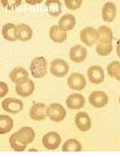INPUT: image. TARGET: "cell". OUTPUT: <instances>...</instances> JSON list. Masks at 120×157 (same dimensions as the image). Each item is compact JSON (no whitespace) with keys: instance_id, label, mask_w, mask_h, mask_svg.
Segmentation results:
<instances>
[{"instance_id":"6da1fadb","label":"cell","mask_w":120,"mask_h":157,"mask_svg":"<svg viewBox=\"0 0 120 157\" xmlns=\"http://www.w3.org/2000/svg\"><path fill=\"white\" fill-rule=\"evenodd\" d=\"M35 133L31 127H22L17 132L13 134L9 139L11 147L17 152L25 150L27 145L34 140Z\"/></svg>"},{"instance_id":"7a4b0ae2","label":"cell","mask_w":120,"mask_h":157,"mask_svg":"<svg viewBox=\"0 0 120 157\" xmlns=\"http://www.w3.org/2000/svg\"><path fill=\"white\" fill-rule=\"evenodd\" d=\"M48 62L43 56L37 57L32 61L30 65V71L33 76L35 78H41L45 76L48 69Z\"/></svg>"},{"instance_id":"3957f363","label":"cell","mask_w":120,"mask_h":157,"mask_svg":"<svg viewBox=\"0 0 120 157\" xmlns=\"http://www.w3.org/2000/svg\"><path fill=\"white\" fill-rule=\"evenodd\" d=\"M47 115L52 121L60 122L65 119L66 110L61 104L54 103L50 104V106L47 109Z\"/></svg>"},{"instance_id":"277c9868","label":"cell","mask_w":120,"mask_h":157,"mask_svg":"<svg viewBox=\"0 0 120 157\" xmlns=\"http://www.w3.org/2000/svg\"><path fill=\"white\" fill-rule=\"evenodd\" d=\"M80 39L86 45L92 46L99 39L98 30L92 27H87L80 32Z\"/></svg>"},{"instance_id":"5b68a950","label":"cell","mask_w":120,"mask_h":157,"mask_svg":"<svg viewBox=\"0 0 120 157\" xmlns=\"http://www.w3.org/2000/svg\"><path fill=\"white\" fill-rule=\"evenodd\" d=\"M69 67L65 60L55 59L51 63L50 72L56 77L62 78L65 76L69 71Z\"/></svg>"},{"instance_id":"8992f818","label":"cell","mask_w":120,"mask_h":157,"mask_svg":"<svg viewBox=\"0 0 120 157\" xmlns=\"http://www.w3.org/2000/svg\"><path fill=\"white\" fill-rule=\"evenodd\" d=\"M3 109L8 113L15 114L21 111L23 103L21 100L16 98H6L2 103Z\"/></svg>"},{"instance_id":"52a82bcc","label":"cell","mask_w":120,"mask_h":157,"mask_svg":"<svg viewBox=\"0 0 120 157\" xmlns=\"http://www.w3.org/2000/svg\"><path fill=\"white\" fill-rule=\"evenodd\" d=\"M43 146L49 150H56L59 147L61 143L60 135L56 132H50L47 133L42 139Z\"/></svg>"},{"instance_id":"ba28073f","label":"cell","mask_w":120,"mask_h":157,"mask_svg":"<svg viewBox=\"0 0 120 157\" xmlns=\"http://www.w3.org/2000/svg\"><path fill=\"white\" fill-rule=\"evenodd\" d=\"M67 84L72 89L81 91L86 86L87 82L83 74L79 73H73L67 78Z\"/></svg>"},{"instance_id":"9c48e42d","label":"cell","mask_w":120,"mask_h":157,"mask_svg":"<svg viewBox=\"0 0 120 157\" xmlns=\"http://www.w3.org/2000/svg\"><path fill=\"white\" fill-rule=\"evenodd\" d=\"M89 101L90 104L95 108H102L107 104L109 98L103 91H93L89 95Z\"/></svg>"},{"instance_id":"30bf717a","label":"cell","mask_w":120,"mask_h":157,"mask_svg":"<svg viewBox=\"0 0 120 157\" xmlns=\"http://www.w3.org/2000/svg\"><path fill=\"white\" fill-rule=\"evenodd\" d=\"M87 75L89 81L95 85H98L104 81V72L100 66L93 65L88 69Z\"/></svg>"},{"instance_id":"8fae6325","label":"cell","mask_w":120,"mask_h":157,"mask_svg":"<svg viewBox=\"0 0 120 157\" xmlns=\"http://www.w3.org/2000/svg\"><path fill=\"white\" fill-rule=\"evenodd\" d=\"M75 123L78 128L83 132H87L91 127V120L89 115L84 112H80L75 115Z\"/></svg>"},{"instance_id":"7c38bea8","label":"cell","mask_w":120,"mask_h":157,"mask_svg":"<svg viewBox=\"0 0 120 157\" xmlns=\"http://www.w3.org/2000/svg\"><path fill=\"white\" fill-rule=\"evenodd\" d=\"M47 106L43 103H37L31 107L30 117L35 121L45 120L47 114Z\"/></svg>"},{"instance_id":"4fadbf2b","label":"cell","mask_w":120,"mask_h":157,"mask_svg":"<svg viewBox=\"0 0 120 157\" xmlns=\"http://www.w3.org/2000/svg\"><path fill=\"white\" fill-rule=\"evenodd\" d=\"M87 52L86 48L80 45L73 47L69 52V57L73 62L79 63L86 59Z\"/></svg>"},{"instance_id":"5bb4252c","label":"cell","mask_w":120,"mask_h":157,"mask_svg":"<svg viewBox=\"0 0 120 157\" xmlns=\"http://www.w3.org/2000/svg\"><path fill=\"white\" fill-rule=\"evenodd\" d=\"M28 73L22 67H15L10 72L9 77L14 83L19 85L25 82L28 80Z\"/></svg>"},{"instance_id":"9a60e30c","label":"cell","mask_w":120,"mask_h":157,"mask_svg":"<svg viewBox=\"0 0 120 157\" xmlns=\"http://www.w3.org/2000/svg\"><path fill=\"white\" fill-rule=\"evenodd\" d=\"M33 30L28 25L21 24L16 26L15 35L17 39L21 41H27L33 36Z\"/></svg>"},{"instance_id":"2e32d148","label":"cell","mask_w":120,"mask_h":157,"mask_svg":"<svg viewBox=\"0 0 120 157\" xmlns=\"http://www.w3.org/2000/svg\"><path fill=\"white\" fill-rule=\"evenodd\" d=\"M15 89L17 94L23 98L28 97L33 94L34 91V84L33 80L28 79L24 83L17 85Z\"/></svg>"},{"instance_id":"e0dca14e","label":"cell","mask_w":120,"mask_h":157,"mask_svg":"<svg viewBox=\"0 0 120 157\" xmlns=\"http://www.w3.org/2000/svg\"><path fill=\"white\" fill-rule=\"evenodd\" d=\"M117 8L113 2H109L104 4L102 8V15L104 21L106 22H112L116 16Z\"/></svg>"},{"instance_id":"ac0fdd59","label":"cell","mask_w":120,"mask_h":157,"mask_svg":"<svg viewBox=\"0 0 120 157\" xmlns=\"http://www.w3.org/2000/svg\"><path fill=\"white\" fill-rule=\"evenodd\" d=\"M84 103H85V100L84 97L78 94L70 95L66 100L67 106L71 109H79L83 108Z\"/></svg>"},{"instance_id":"d6986e66","label":"cell","mask_w":120,"mask_h":157,"mask_svg":"<svg viewBox=\"0 0 120 157\" xmlns=\"http://www.w3.org/2000/svg\"><path fill=\"white\" fill-rule=\"evenodd\" d=\"M76 20L75 17L71 14H65L58 21V27L61 30L67 32L72 30L75 27Z\"/></svg>"},{"instance_id":"ffe728a7","label":"cell","mask_w":120,"mask_h":157,"mask_svg":"<svg viewBox=\"0 0 120 157\" xmlns=\"http://www.w3.org/2000/svg\"><path fill=\"white\" fill-rule=\"evenodd\" d=\"M113 50L112 40L109 39H99L96 47L97 53L102 56H106L110 54Z\"/></svg>"},{"instance_id":"44dd1931","label":"cell","mask_w":120,"mask_h":157,"mask_svg":"<svg viewBox=\"0 0 120 157\" xmlns=\"http://www.w3.org/2000/svg\"><path fill=\"white\" fill-rule=\"evenodd\" d=\"M49 36L54 42L63 43L67 39V34L66 32L61 30L58 25H53L49 30Z\"/></svg>"},{"instance_id":"7402d4cb","label":"cell","mask_w":120,"mask_h":157,"mask_svg":"<svg viewBox=\"0 0 120 157\" xmlns=\"http://www.w3.org/2000/svg\"><path fill=\"white\" fill-rule=\"evenodd\" d=\"M45 6L52 16L56 17L62 13V4L58 0H49L46 2Z\"/></svg>"},{"instance_id":"603a6c76","label":"cell","mask_w":120,"mask_h":157,"mask_svg":"<svg viewBox=\"0 0 120 157\" xmlns=\"http://www.w3.org/2000/svg\"><path fill=\"white\" fill-rule=\"evenodd\" d=\"M13 120L9 116L0 115V134L4 135L9 132L13 128Z\"/></svg>"},{"instance_id":"cb8c5ba5","label":"cell","mask_w":120,"mask_h":157,"mask_svg":"<svg viewBox=\"0 0 120 157\" xmlns=\"http://www.w3.org/2000/svg\"><path fill=\"white\" fill-rule=\"evenodd\" d=\"M16 26L13 24H6L2 28V35L5 39L10 41L16 40L17 37L15 35Z\"/></svg>"},{"instance_id":"d4e9b609","label":"cell","mask_w":120,"mask_h":157,"mask_svg":"<svg viewBox=\"0 0 120 157\" xmlns=\"http://www.w3.org/2000/svg\"><path fill=\"white\" fill-rule=\"evenodd\" d=\"M62 150L63 152H80L82 150V145L76 139H70L63 144Z\"/></svg>"},{"instance_id":"484cf974","label":"cell","mask_w":120,"mask_h":157,"mask_svg":"<svg viewBox=\"0 0 120 157\" xmlns=\"http://www.w3.org/2000/svg\"><path fill=\"white\" fill-rule=\"evenodd\" d=\"M107 71L110 76L120 81V63L118 61L111 62L107 66Z\"/></svg>"},{"instance_id":"4316f807","label":"cell","mask_w":120,"mask_h":157,"mask_svg":"<svg viewBox=\"0 0 120 157\" xmlns=\"http://www.w3.org/2000/svg\"><path fill=\"white\" fill-rule=\"evenodd\" d=\"M98 32L99 34V39H109L113 40V34L112 30L106 26H100L98 28Z\"/></svg>"},{"instance_id":"83f0119b","label":"cell","mask_w":120,"mask_h":157,"mask_svg":"<svg viewBox=\"0 0 120 157\" xmlns=\"http://www.w3.org/2000/svg\"><path fill=\"white\" fill-rule=\"evenodd\" d=\"M3 6L6 8L8 10H14L18 8L21 4V0H2Z\"/></svg>"},{"instance_id":"f1b7e54d","label":"cell","mask_w":120,"mask_h":157,"mask_svg":"<svg viewBox=\"0 0 120 157\" xmlns=\"http://www.w3.org/2000/svg\"><path fill=\"white\" fill-rule=\"evenodd\" d=\"M83 3L82 0H65V4L67 8L70 10H76L80 7Z\"/></svg>"},{"instance_id":"f546056e","label":"cell","mask_w":120,"mask_h":157,"mask_svg":"<svg viewBox=\"0 0 120 157\" xmlns=\"http://www.w3.org/2000/svg\"><path fill=\"white\" fill-rule=\"evenodd\" d=\"M8 92V87L6 84L4 82H0V97L3 98Z\"/></svg>"},{"instance_id":"4dcf8cb0","label":"cell","mask_w":120,"mask_h":157,"mask_svg":"<svg viewBox=\"0 0 120 157\" xmlns=\"http://www.w3.org/2000/svg\"><path fill=\"white\" fill-rule=\"evenodd\" d=\"M25 2L30 4H40L41 2H42V0H41V1H37H37H29V0H26Z\"/></svg>"},{"instance_id":"1f68e13d","label":"cell","mask_w":120,"mask_h":157,"mask_svg":"<svg viewBox=\"0 0 120 157\" xmlns=\"http://www.w3.org/2000/svg\"><path fill=\"white\" fill-rule=\"evenodd\" d=\"M116 51H117V54H118V56L120 58V42H119V43L118 44V45L117 46Z\"/></svg>"},{"instance_id":"d6a6232c","label":"cell","mask_w":120,"mask_h":157,"mask_svg":"<svg viewBox=\"0 0 120 157\" xmlns=\"http://www.w3.org/2000/svg\"><path fill=\"white\" fill-rule=\"evenodd\" d=\"M119 104H120V96H119Z\"/></svg>"}]
</instances>
